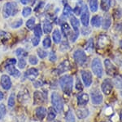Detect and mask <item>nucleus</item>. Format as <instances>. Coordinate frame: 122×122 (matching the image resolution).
I'll use <instances>...</instances> for the list:
<instances>
[{
	"mask_svg": "<svg viewBox=\"0 0 122 122\" xmlns=\"http://www.w3.org/2000/svg\"><path fill=\"white\" fill-rule=\"evenodd\" d=\"M102 22H103V19L100 16H94L91 18V25L92 26L99 28L101 26Z\"/></svg>",
	"mask_w": 122,
	"mask_h": 122,
	"instance_id": "a211bd4d",
	"label": "nucleus"
},
{
	"mask_svg": "<svg viewBox=\"0 0 122 122\" xmlns=\"http://www.w3.org/2000/svg\"><path fill=\"white\" fill-rule=\"evenodd\" d=\"M1 85L3 89L8 90L11 87V80L8 76L3 75L1 77Z\"/></svg>",
	"mask_w": 122,
	"mask_h": 122,
	"instance_id": "f8f14e48",
	"label": "nucleus"
},
{
	"mask_svg": "<svg viewBox=\"0 0 122 122\" xmlns=\"http://www.w3.org/2000/svg\"><path fill=\"white\" fill-rule=\"evenodd\" d=\"M46 109L43 107H39L36 109V116L39 120H43L46 116Z\"/></svg>",
	"mask_w": 122,
	"mask_h": 122,
	"instance_id": "aec40b11",
	"label": "nucleus"
},
{
	"mask_svg": "<svg viewBox=\"0 0 122 122\" xmlns=\"http://www.w3.org/2000/svg\"><path fill=\"white\" fill-rule=\"evenodd\" d=\"M33 30H34L35 36L39 37V38H40V37L42 36V26H41V25H35L34 28H33Z\"/></svg>",
	"mask_w": 122,
	"mask_h": 122,
	"instance_id": "473e14b6",
	"label": "nucleus"
},
{
	"mask_svg": "<svg viewBox=\"0 0 122 122\" xmlns=\"http://www.w3.org/2000/svg\"><path fill=\"white\" fill-rule=\"evenodd\" d=\"M90 97L87 93H81L77 97V103L81 107H84L88 103Z\"/></svg>",
	"mask_w": 122,
	"mask_h": 122,
	"instance_id": "dca6fc26",
	"label": "nucleus"
},
{
	"mask_svg": "<svg viewBox=\"0 0 122 122\" xmlns=\"http://www.w3.org/2000/svg\"><path fill=\"white\" fill-rule=\"evenodd\" d=\"M112 24V21H111V17L109 16H107V17L104 18L103 20V28L104 29H107L111 26Z\"/></svg>",
	"mask_w": 122,
	"mask_h": 122,
	"instance_id": "c85d7f7f",
	"label": "nucleus"
},
{
	"mask_svg": "<svg viewBox=\"0 0 122 122\" xmlns=\"http://www.w3.org/2000/svg\"><path fill=\"white\" fill-rule=\"evenodd\" d=\"M14 105H15V96L13 93H11L8 99V106L10 107H13Z\"/></svg>",
	"mask_w": 122,
	"mask_h": 122,
	"instance_id": "79ce46f5",
	"label": "nucleus"
},
{
	"mask_svg": "<svg viewBox=\"0 0 122 122\" xmlns=\"http://www.w3.org/2000/svg\"><path fill=\"white\" fill-rule=\"evenodd\" d=\"M57 122H59V121H57Z\"/></svg>",
	"mask_w": 122,
	"mask_h": 122,
	"instance_id": "13d9d810",
	"label": "nucleus"
},
{
	"mask_svg": "<svg viewBox=\"0 0 122 122\" xmlns=\"http://www.w3.org/2000/svg\"><path fill=\"white\" fill-rule=\"evenodd\" d=\"M6 115V107L4 104H0V120H2Z\"/></svg>",
	"mask_w": 122,
	"mask_h": 122,
	"instance_id": "4c0bfd02",
	"label": "nucleus"
},
{
	"mask_svg": "<svg viewBox=\"0 0 122 122\" xmlns=\"http://www.w3.org/2000/svg\"><path fill=\"white\" fill-rule=\"evenodd\" d=\"M104 65H105V69L107 74L109 75V76H115L116 72H117V68L112 63L109 59H106L104 61Z\"/></svg>",
	"mask_w": 122,
	"mask_h": 122,
	"instance_id": "0eeeda50",
	"label": "nucleus"
},
{
	"mask_svg": "<svg viewBox=\"0 0 122 122\" xmlns=\"http://www.w3.org/2000/svg\"><path fill=\"white\" fill-rule=\"evenodd\" d=\"M62 31L64 33V35L65 37H68L70 34V27L67 23H64L62 25Z\"/></svg>",
	"mask_w": 122,
	"mask_h": 122,
	"instance_id": "72a5a7b5",
	"label": "nucleus"
},
{
	"mask_svg": "<svg viewBox=\"0 0 122 122\" xmlns=\"http://www.w3.org/2000/svg\"><path fill=\"white\" fill-rule=\"evenodd\" d=\"M69 69V62L68 60L64 61L63 62H61L60 65L58 67V73L59 74H62L64 72L67 71V70Z\"/></svg>",
	"mask_w": 122,
	"mask_h": 122,
	"instance_id": "6ab92c4d",
	"label": "nucleus"
},
{
	"mask_svg": "<svg viewBox=\"0 0 122 122\" xmlns=\"http://www.w3.org/2000/svg\"><path fill=\"white\" fill-rule=\"evenodd\" d=\"M91 69H92V71L94 72V74L97 77L101 78L102 76H103V66H102L100 59L94 58V60L92 61Z\"/></svg>",
	"mask_w": 122,
	"mask_h": 122,
	"instance_id": "7ed1b4c3",
	"label": "nucleus"
},
{
	"mask_svg": "<svg viewBox=\"0 0 122 122\" xmlns=\"http://www.w3.org/2000/svg\"><path fill=\"white\" fill-rule=\"evenodd\" d=\"M52 24L51 23V21H49L48 20L44 21L43 23V31H44L46 34H50L52 31Z\"/></svg>",
	"mask_w": 122,
	"mask_h": 122,
	"instance_id": "b1692460",
	"label": "nucleus"
},
{
	"mask_svg": "<svg viewBox=\"0 0 122 122\" xmlns=\"http://www.w3.org/2000/svg\"><path fill=\"white\" fill-rule=\"evenodd\" d=\"M78 35H79V32H76V31H74V33H70L69 34L70 40L72 41V42H75L76 39H77Z\"/></svg>",
	"mask_w": 122,
	"mask_h": 122,
	"instance_id": "a18cd8bd",
	"label": "nucleus"
},
{
	"mask_svg": "<svg viewBox=\"0 0 122 122\" xmlns=\"http://www.w3.org/2000/svg\"><path fill=\"white\" fill-rule=\"evenodd\" d=\"M66 122H75V116L72 111H68L65 116Z\"/></svg>",
	"mask_w": 122,
	"mask_h": 122,
	"instance_id": "2f4dec72",
	"label": "nucleus"
},
{
	"mask_svg": "<svg viewBox=\"0 0 122 122\" xmlns=\"http://www.w3.org/2000/svg\"><path fill=\"white\" fill-rule=\"evenodd\" d=\"M23 24V21L22 19H19L17 20V21H14V22L11 24V27L12 28H19V27H20L21 25Z\"/></svg>",
	"mask_w": 122,
	"mask_h": 122,
	"instance_id": "ea45409f",
	"label": "nucleus"
},
{
	"mask_svg": "<svg viewBox=\"0 0 122 122\" xmlns=\"http://www.w3.org/2000/svg\"><path fill=\"white\" fill-rule=\"evenodd\" d=\"M70 23L72 25V27L74 31L79 32V26H80V21L78 19H76L75 17L71 16L70 17Z\"/></svg>",
	"mask_w": 122,
	"mask_h": 122,
	"instance_id": "f3484780",
	"label": "nucleus"
},
{
	"mask_svg": "<svg viewBox=\"0 0 122 122\" xmlns=\"http://www.w3.org/2000/svg\"><path fill=\"white\" fill-rule=\"evenodd\" d=\"M8 34L7 32H4V31H0V39H3L4 37H7Z\"/></svg>",
	"mask_w": 122,
	"mask_h": 122,
	"instance_id": "603ef678",
	"label": "nucleus"
},
{
	"mask_svg": "<svg viewBox=\"0 0 122 122\" xmlns=\"http://www.w3.org/2000/svg\"><path fill=\"white\" fill-rule=\"evenodd\" d=\"M15 54H16V56L19 57V58H25V57H26L27 55H28V52H27L25 49L19 48L15 50Z\"/></svg>",
	"mask_w": 122,
	"mask_h": 122,
	"instance_id": "c756f323",
	"label": "nucleus"
},
{
	"mask_svg": "<svg viewBox=\"0 0 122 122\" xmlns=\"http://www.w3.org/2000/svg\"><path fill=\"white\" fill-rule=\"evenodd\" d=\"M120 117H121V121L122 122V110L121 111V115H120Z\"/></svg>",
	"mask_w": 122,
	"mask_h": 122,
	"instance_id": "4d7b16f0",
	"label": "nucleus"
},
{
	"mask_svg": "<svg viewBox=\"0 0 122 122\" xmlns=\"http://www.w3.org/2000/svg\"><path fill=\"white\" fill-rule=\"evenodd\" d=\"M60 84L62 90L65 93L69 94L72 90V84H73V80L70 76H64L60 78Z\"/></svg>",
	"mask_w": 122,
	"mask_h": 122,
	"instance_id": "f257e3e1",
	"label": "nucleus"
},
{
	"mask_svg": "<svg viewBox=\"0 0 122 122\" xmlns=\"http://www.w3.org/2000/svg\"><path fill=\"white\" fill-rule=\"evenodd\" d=\"M94 48V43H93V39H90L87 42V44H86V50L89 52H91L93 51Z\"/></svg>",
	"mask_w": 122,
	"mask_h": 122,
	"instance_id": "c9c22d12",
	"label": "nucleus"
},
{
	"mask_svg": "<svg viewBox=\"0 0 122 122\" xmlns=\"http://www.w3.org/2000/svg\"><path fill=\"white\" fill-rule=\"evenodd\" d=\"M13 13V3H5L3 8V16L4 18H7Z\"/></svg>",
	"mask_w": 122,
	"mask_h": 122,
	"instance_id": "1a4fd4ad",
	"label": "nucleus"
},
{
	"mask_svg": "<svg viewBox=\"0 0 122 122\" xmlns=\"http://www.w3.org/2000/svg\"><path fill=\"white\" fill-rule=\"evenodd\" d=\"M56 112L57 111L54 109V107L49 108V111L48 114H47V120H48V121H52L56 117Z\"/></svg>",
	"mask_w": 122,
	"mask_h": 122,
	"instance_id": "a878e982",
	"label": "nucleus"
},
{
	"mask_svg": "<svg viewBox=\"0 0 122 122\" xmlns=\"http://www.w3.org/2000/svg\"><path fill=\"white\" fill-rule=\"evenodd\" d=\"M38 57L40 58L43 59V58H45L47 56V52L45 50H43V49L40 48V49H38Z\"/></svg>",
	"mask_w": 122,
	"mask_h": 122,
	"instance_id": "c03bdc74",
	"label": "nucleus"
},
{
	"mask_svg": "<svg viewBox=\"0 0 122 122\" xmlns=\"http://www.w3.org/2000/svg\"><path fill=\"white\" fill-rule=\"evenodd\" d=\"M101 88H102V91L103 92L104 94H106V95L110 94L111 92L112 91V88H113L112 80H110V79H106V80H104L103 84H102V85H101Z\"/></svg>",
	"mask_w": 122,
	"mask_h": 122,
	"instance_id": "423d86ee",
	"label": "nucleus"
},
{
	"mask_svg": "<svg viewBox=\"0 0 122 122\" xmlns=\"http://www.w3.org/2000/svg\"><path fill=\"white\" fill-rule=\"evenodd\" d=\"M72 8L70 7L69 5L66 4L64 6V12H63V17H71L72 15Z\"/></svg>",
	"mask_w": 122,
	"mask_h": 122,
	"instance_id": "cd10ccee",
	"label": "nucleus"
},
{
	"mask_svg": "<svg viewBox=\"0 0 122 122\" xmlns=\"http://www.w3.org/2000/svg\"><path fill=\"white\" fill-rule=\"evenodd\" d=\"M109 44V39L106 35H100L98 39V44L99 47H104Z\"/></svg>",
	"mask_w": 122,
	"mask_h": 122,
	"instance_id": "5701e85b",
	"label": "nucleus"
},
{
	"mask_svg": "<svg viewBox=\"0 0 122 122\" xmlns=\"http://www.w3.org/2000/svg\"><path fill=\"white\" fill-rule=\"evenodd\" d=\"M46 100V97H45V94L40 91H36L33 94V103L34 105L42 104Z\"/></svg>",
	"mask_w": 122,
	"mask_h": 122,
	"instance_id": "6e6552de",
	"label": "nucleus"
},
{
	"mask_svg": "<svg viewBox=\"0 0 122 122\" xmlns=\"http://www.w3.org/2000/svg\"><path fill=\"white\" fill-rule=\"evenodd\" d=\"M26 66V61L25 60L24 58H20L18 62V66L20 69H24Z\"/></svg>",
	"mask_w": 122,
	"mask_h": 122,
	"instance_id": "a19ab883",
	"label": "nucleus"
},
{
	"mask_svg": "<svg viewBox=\"0 0 122 122\" xmlns=\"http://www.w3.org/2000/svg\"><path fill=\"white\" fill-rule=\"evenodd\" d=\"M5 69L10 76H13L15 78H18L20 76V72L17 70L16 68L15 67L14 65H6L5 66Z\"/></svg>",
	"mask_w": 122,
	"mask_h": 122,
	"instance_id": "4468645a",
	"label": "nucleus"
},
{
	"mask_svg": "<svg viewBox=\"0 0 122 122\" xmlns=\"http://www.w3.org/2000/svg\"><path fill=\"white\" fill-rule=\"evenodd\" d=\"M76 88L77 90H79V91H81V90H82V88H83V86L81 85V80H79V79H77V80H76Z\"/></svg>",
	"mask_w": 122,
	"mask_h": 122,
	"instance_id": "09e8293b",
	"label": "nucleus"
},
{
	"mask_svg": "<svg viewBox=\"0 0 122 122\" xmlns=\"http://www.w3.org/2000/svg\"><path fill=\"white\" fill-rule=\"evenodd\" d=\"M91 99H92V103L94 104H100L103 102V95L101 94V93L99 92V90H94L91 93Z\"/></svg>",
	"mask_w": 122,
	"mask_h": 122,
	"instance_id": "9b49d317",
	"label": "nucleus"
},
{
	"mask_svg": "<svg viewBox=\"0 0 122 122\" xmlns=\"http://www.w3.org/2000/svg\"><path fill=\"white\" fill-rule=\"evenodd\" d=\"M49 59H50L51 62H56V59H57V57H56V53H55V52L51 51V52H50V55H49Z\"/></svg>",
	"mask_w": 122,
	"mask_h": 122,
	"instance_id": "49530a36",
	"label": "nucleus"
},
{
	"mask_svg": "<svg viewBox=\"0 0 122 122\" xmlns=\"http://www.w3.org/2000/svg\"><path fill=\"white\" fill-rule=\"evenodd\" d=\"M90 9L92 12H95L98 10V7H99V3L98 0H90Z\"/></svg>",
	"mask_w": 122,
	"mask_h": 122,
	"instance_id": "bb28decb",
	"label": "nucleus"
},
{
	"mask_svg": "<svg viewBox=\"0 0 122 122\" xmlns=\"http://www.w3.org/2000/svg\"><path fill=\"white\" fill-rule=\"evenodd\" d=\"M16 63V60L15 58H10L6 62V65H15Z\"/></svg>",
	"mask_w": 122,
	"mask_h": 122,
	"instance_id": "8fccbe9b",
	"label": "nucleus"
},
{
	"mask_svg": "<svg viewBox=\"0 0 122 122\" xmlns=\"http://www.w3.org/2000/svg\"><path fill=\"white\" fill-rule=\"evenodd\" d=\"M42 85V82L41 81H37V82H35L34 83V87H36V88H38V87H41V86Z\"/></svg>",
	"mask_w": 122,
	"mask_h": 122,
	"instance_id": "864d4df0",
	"label": "nucleus"
},
{
	"mask_svg": "<svg viewBox=\"0 0 122 122\" xmlns=\"http://www.w3.org/2000/svg\"><path fill=\"white\" fill-rule=\"evenodd\" d=\"M3 93L0 91V100H3Z\"/></svg>",
	"mask_w": 122,
	"mask_h": 122,
	"instance_id": "6e6d98bb",
	"label": "nucleus"
},
{
	"mask_svg": "<svg viewBox=\"0 0 122 122\" xmlns=\"http://www.w3.org/2000/svg\"><path fill=\"white\" fill-rule=\"evenodd\" d=\"M114 84L117 88H122V77L121 76H116L114 79Z\"/></svg>",
	"mask_w": 122,
	"mask_h": 122,
	"instance_id": "7c9ffc66",
	"label": "nucleus"
},
{
	"mask_svg": "<svg viewBox=\"0 0 122 122\" xmlns=\"http://www.w3.org/2000/svg\"><path fill=\"white\" fill-rule=\"evenodd\" d=\"M52 38H53V41H54L56 44H60L61 42V39H62V36H61V33L60 31L58 29H55L54 32H53V35H52Z\"/></svg>",
	"mask_w": 122,
	"mask_h": 122,
	"instance_id": "412c9836",
	"label": "nucleus"
},
{
	"mask_svg": "<svg viewBox=\"0 0 122 122\" xmlns=\"http://www.w3.org/2000/svg\"><path fill=\"white\" fill-rule=\"evenodd\" d=\"M42 44H43V47L45 48H49L51 47V39L49 37H46V38L44 39Z\"/></svg>",
	"mask_w": 122,
	"mask_h": 122,
	"instance_id": "e433bc0d",
	"label": "nucleus"
},
{
	"mask_svg": "<svg viewBox=\"0 0 122 122\" xmlns=\"http://www.w3.org/2000/svg\"><path fill=\"white\" fill-rule=\"evenodd\" d=\"M73 12L75 13L76 15H80L81 13V7H79V6H76L73 10Z\"/></svg>",
	"mask_w": 122,
	"mask_h": 122,
	"instance_id": "3c124183",
	"label": "nucleus"
},
{
	"mask_svg": "<svg viewBox=\"0 0 122 122\" xmlns=\"http://www.w3.org/2000/svg\"><path fill=\"white\" fill-rule=\"evenodd\" d=\"M39 42H40V38H39V37L35 36L34 38H33V39H32V44L34 47L38 46Z\"/></svg>",
	"mask_w": 122,
	"mask_h": 122,
	"instance_id": "de8ad7c7",
	"label": "nucleus"
},
{
	"mask_svg": "<svg viewBox=\"0 0 122 122\" xmlns=\"http://www.w3.org/2000/svg\"><path fill=\"white\" fill-rule=\"evenodd\" d=\"M111 0H101V8L104 12H107L111 7Z\"/></svg>",
	"mask_w": 122,
	"mask_h": 122,
	"instance_id": "393cba45",
	"label": "nucleus"
},
{
	"mask_svg": "<svg viewBox=\"0 0 122 122\" xmlns=\"http://www.w3.org/2000/svg\"><path fill=\"white\" fill-rule=\"evenodd\" d=\"M26 26L29 29H33L35 26V18L32 17L29 20H28L26 22Z\"/></svg>",
	"mask_w": 122,
	"mask_h": 122,
	"instance_id": "f704fd0d",
	"label": "nucleus"
},
{
	"mask_svg": "<svg viewBox=\"0 0 122 122\" xmlns=\"http://www.w3.org/2000/svg\"><path fill=\"white\" fill-rule=\"evenodd\" d=\"M76 116L79 119H85L89 116V111L87 109H77L76 110Z\"/></svg>",
	"mask_w": 122,
	"mask_h": 122,
	"instance_id": "4be33fe9",
	"label": "nucleus"
},
{
	"mask_svg": "<svg viewBox=\"0 0 122 122\" xmlns=\"http://www.w3.org/2000/svg\"><path fill=\"white\" fill-rule=\"evenodd\" d=\"M81 21L84 26H88L90 23V13L87 6L86 4H82L81 13Z\"/></svg>",
	"mask_w": 122,
	"mask_h": 122,
	"instance_id": "39448f33",
	"label": "nucleus"
},
{
	"mask_svg": "<svg viewBox=\"0 0 122 122\" xmlns=\"http://www.w3.org/2000/svg\"><path fill=\"white\" fill-rule=\"evenodd\" d=\"M29 63H30L31 65H36V64H38V58H37L35 56H33V55L29 56Z\"/></svg>",
	"mask_w": 122,
	"mask_h": 122,
	"instance_id": "37998d69",
	"label": "nucleus"
},
{
	"mask_svg": "<svg viewBox=\"0 0 122 122\" xmlns=\"http://www.w3.org/2000/svg\"><path fill=\"white\" fill-rule=\"evenodd\" d=\"M18 100L20 103H26L29 101V93L27 89H23L20 92H19L18 93Z\"/></svg>",
	"mask_w": 122,
	"mask_h": 122,
	"instance_id": "ddd939ff",
	"label": "nucleus"
},
{
	"mask_svg": "<svg viewBox=\"0 0 122 122\" xmlns=\"http://www.w3.org/2000/svg\"><path fill=\"white\" fill-rule=\"evenodd\" d=\"M31 12H32V9H31L30 7H25V8L23 9L22 15H23V17H29V16L31 14Z\"/></svg>",
	"mask_w": 122,
	"mask_h": 122,
	"instance_id": "58836bf2",
	"label": "nucleus"
},
{
	"mask_svg": "<svg viewBox=\"0 0 122 122\" xmlns=\"http://www.w3.org/2000/svg\"><path fill=\"white\" fill-rule=\"evenodd\" d=\"M38 75H39V72H38V70H37V69L30 68V69H29L26 72H25V76L27 79H29V80H35V79L38 77Z\"/></svg>",
	"mask_w": 122,
	"mask_h": 122,
	"instance_id": "2eb2a0df",
	"label": "nucleus"
},
{
	"mask_svg": "<svg viewBox=\"0 0 122 122\" xmlns=\"http://www.w3.org/2000/svg\"><path fill=\"white\" fill-rule=\"evenodd\" d=\"M51 103L53 105V107L56 110L57 112H61L64 108V103L61 99L60 96L58 93L54 92L51 94Z\"/></svg>",
	"mask_w": 122,
	"mask_h": 122,
	"instance_id": "f03ea898",
	"label": "nucleus"
},
{
	"mask_svg": "<svg viewBox=\"0 0 122 122\" xmlns=\"http://www.w3.org/2000/svg\"><path fill=\"white\" fill-rule=\"evenodd\" d=\"M81 78L84 82L85 86L89 87L92 83V74L88 70H83L81 72Z\"/></svg>",
	"mask_w": 122,
	"mask_h": 122,
	"instance_id": "9d476101",
	"label": "nucleus"
},
{
	"mask_svg": "<svg viewBox=\"0 0 122 122\" xmlns=\"http://www.w3.org/2000/svg\"><path fill=\"white\" fill-rule=\"evenodd\" d=\"M73 58L76 63L80 66H82L87 61V58L82 49H76L73 53Z\"/></svg>",
	"mask_w": 122,
	"mask_h": 122,
	"instance_id": "20e7f679",
	"label": "nucleus"
},
{
	"mask_svg": "<svg viewBox=\"0 0 122 122\" xmlns=\"http://www.w3.org/2000/svg\"><path fill=\"white\" fill-rule=\"evenodd\" d=\"M31 0H20V2H21V3L24 5H26V4H28V3L30 2Z\"/></svg>",
	"mask_w": 122,
	"mask_h": 122,
	"instance_id": "5fc2aeb1",
	"label": "nucleus"
}]
</instances>
